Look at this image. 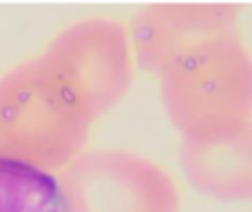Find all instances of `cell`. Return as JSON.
Here are the masks:
<instances>
[{
    "label": "cell",
    "mask_w": 252,
    "mask_h": 212,
    "mask_svg": "<svg viewBox=\"0 0 252 212\" xmlns=\"http://www.w3.org/2000/svg\"><path fill=\"white\" fill-rule=\"evenodd\" d=\"M91 126L38 56L0 75V159L58 173L84 151Z\"/></svg>",
    "instance_id": "cell-1"
},
{
    "label": "cell",
    "mask_w": 252,
    "mask_h": 212,
    "mask_svg": "<svg viewBox=\"0 0 252 212\" xmlns=\"http://www.w3.org/2000/svg\"><path fill=\"white\" fill-rule=\"evenodd\" d=\"M159 97L186 135L252 121V58L239 35L213 40L159 73Z\"/></svg>",
    "instance_id": "cell-2"
},
{
    "label": "cell",
    "mask_w": 252,
    "mask_h": 212,
    "mask_svg": "<svg viewBox=\"0 0 252 212\" xmlns=\"http://www.w3.org/2000/svg\"><path fill=\"white\" fill-rule=\"evenodd\" d=\"M38 60L58 89L91 121L122 100L135 73L128 31L120 20L104 16L64 27Z\"/></svg>",
    "instance_id": "cell-3"
},
{
    "label": "cell",
    "mask_w": 252,
    "mask_h": 212,
    "mask_svg": "<svg viewBox=\"0 0 252 212\" xmlns=\"http://www.w3.org/2000/svg\"><path fill=\"white\" fill-rule=\"evenodd\" d=\"M56 186L64 212H182L173 175L122 148L82 151L58 170Z\"/></svg>",
    "instance_id": "cell-4"
},
{
    "label": "cell",
    "mask_w": 252,
    "mask_h": 212,
    "mask_svg": "<svg viewBox=\"0 0 252 212\" xmlns=\"http://www.w3.org/2000/svg\"><path fill=\"white\" fill-rule=\"evenodd\" d=\"M239 4L155 2L142 7L128 25L133 58L159 75L179 58L213 42L239 35Z\"/></svg>",
    "instance_id": "cell-5"
},
{
    "label": "cell",
    "mask_w": 252,
    "mask_h": 212,
    "mask_svg": "<svg viewBox=\"0 0 252 212\" xmlns=\"http://www.w3.org/2000/svg\"><path fill=\"white\" fill-rule=\"evenodd\" d=\"M179 159L199 192L221 201L252 197V121L182 137Z\"/></svg>",
    "instance_id": "cell-6"
},
{
    "label": "cell",
    "mask_w": 252,
    "mask_h": 212,
    "mask_svg": "<svg viewBox=\"0 0 252 212\" xmlns=\"http://www.w3.org/2000/svg\"><path fill=\"white\" fill-rule=\"evenodd\" d=\"M0 212H64L56 177L0 159Z\"/></svg>",
    "instance_id": "cell-7"
}]
</instances>
